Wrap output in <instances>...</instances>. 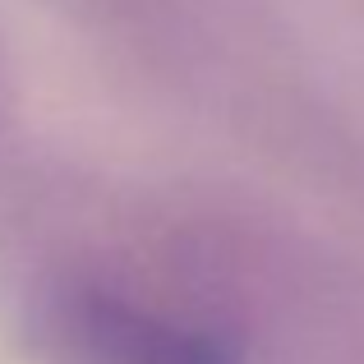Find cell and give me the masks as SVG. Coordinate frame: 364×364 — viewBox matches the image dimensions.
I'll use <instances>...</instances> for the list:
<instances>
[{
  "instance_id": "6da1fadb",
  "label": "cell",
  "mask_w": 364,
  "mask_h": 364,
  "mask_svg": "<svg viewBox=\"0 0 364 364\" xmlns=\"http://www.w3.org/2000/svg\"><path fill=\"white\" fill-rule=\"evenodd\" d=\"M107 337L120 341V355H129L134 364H226L222 346L213 341L180 337L171 328H148L139 318H129L124 328H107Z\"/></svg>"
}]
</instances>
